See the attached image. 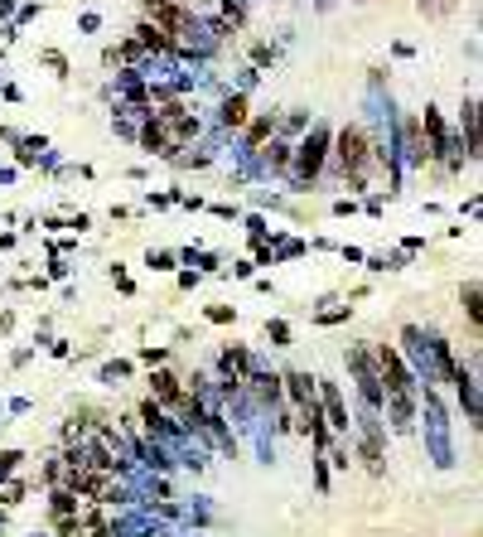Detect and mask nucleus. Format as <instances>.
<instances>
[{
    "mask_svg": "<svg viewBox=\"0 0 483 537\" xmlns=\"http://www.w3.org/2000/svg\"><path fill=\"white\" fill-rule=\"evenodd\" d=\"M464 131H469V155H479V116H474V97L464 102Z\"/></svg>",
    "mask_w": 483,
    "mask_h": 537,
    "instance_id": "f8f14e48",
    "label": "nucleus"
},
{
    "mask_svg": "<svg viewBox=\"0 0 483 537\" xmlns=\"http://www.w3.org/2000/svg\"><path fill=\"white\" fill-rule=\"evenodd\" d=\"M324 145H329V131H314L304 145H300V179H314L319 165H324Z\"/></svg>",
    "mask_w": 483,
    "mask_h": 537,
    "instance_id": "423d86ee",
    "label": "nucleus"
},
{
    "mask_svg": "<svg viewBox=\"0 0 483 537\" xmlns=\"http://www.w3.org/2000/svg\"><path fill=\"white\" fill-rule=\"evenodd\" d=\"M338 170H343V184H353V189H363L368 179H373V170H377V145H373V136L363 131V126H343L338 131Z\"/></svg>",
    "mask_w": 483,
    "mask_h": 537,
    "instance_id": "f257e3e1",
    "label": "nucleus"
},
{
    "mask_svg": "<svg viewBox=\"0 0 483 537\" xmlns=\"http://www.w3.org/2000/svg\"><path fill=\"white\" fill-rule=\"evenodd\" d=\"M271 131H276V121H271V116H256V121L247 126V141H252V145H261V141H266Z\"/></svg>",
    "mask_w": 483,
    "mask_h": 537,
    "instance_id": "ddd939ff",
    "label": "nucleus"
},
{
    "mask_svg": "<svg viewBox=\"0 0 483 537\" xmlns=\"http://www.w3.org/2000/svg\"><path fill=\"white\" fill-rule=\"evenodd\" d=\"M222 126H247V97H227V107H222Z\"/></svg>",
    "mask_w": 483,
    "mask_h": 537,
    "instance_id": "9d476101",
    "label": "nucleus"
},
{
    "mask_svg": "<svg viewBox=\"0 0 483 537\" xmlns=\"http://www.w3.org/2000/svg\"><path fill=\"white\" fill-rule=\"evenodd\" d=\"M24 494H29V484L19 479V484H10V489H5V499H0V504H5V508H15V504H24Z\"/></svg>",
    "mask_w": 483,
    "mask_h": 537,
    "instance_id": "4468645a",
    "label": "nucleus"
},
{
    "mask_svg": "<svg viewBox=\"0 0 483 537\" xmlns=\"http://www.w3.org/2000/svg\"><path fill=\"white\" fill-rule=\"evenodd\" d=\"M19 460H24V455H19V450H0V479H10V474H15V465H19Z\"/></svg>",
    "mask_w": 483,
    "mask_h": 537,
    "instance_id": "2eb2a0df",
    "label": "nucleus"
},
{
    "mask_svg": "<svg viewBox=\"0 0 483 537\" xmlns=\"http://www.w3.org/2000/svg\"><path fill=\"white\" fill-rule=\"evenodd\" d=\"M464 315H469V324L479 329V320H483V310H479V281H469V286H464Z\"/></svg>",
    "mask_w": 483,
    "mask_h": 537,
    "instance_id": "9b49d317",
    "label": "nucleus"
},
{
    "mask_svg": "<svg viewBox=\"0 0 483 537\" xmlns=\"http://www.w3.org/2000/svg\"><path fill=\"white\" fill-rule=\"evenodd\" d=\"M49 513H54L49 523H58V518H78V513H83V504H78V494L54 489V494H49Z\"/></svg>",
    "mask_w": 483,
    "mask_h": 537,
    "instance_id": "6e6552de",
    "label": "nucleus"
},
{
    "mask_svg": "<svg viewBox=\"0 0 483 537\" xmlns=\"http://www.w3.org/2000/svg\"><path fill=\"white\" fill-rule=\"evenodd\" d=\"M145 5V24H155V29H165L170 39L189 24V15H184V5H174V0H140Z\"/></svg>",
    "mask_w": 483,
    "mask_h": 537,
    "instance_id": "20e7f679",
    "label": "nucleus"
},
{
    "mask_svg": "<svg viewBox=\"0 0 483 537\" xmlns=\"http://www.w3.org/2000/svg\"><path fill=\"white\" fill-rule=\"evenodd\" d=\"M29 537H49V533H29Z\"/></svg>",
    "mask_w": 483,
    "mask_h": 537,
    "instance_id": "5701e85b",
    "label": "nucleus"
},
{
    "mask_svg": "<svg viewBox=\"0 0 483 537\" xmlns=\"http://www.w3.org/2000/svg\"><path fill=\"white\" fill-rule=\"evenodd\" d=\"M348 363H353V378H358V392H363V402L368 407H382V383H377V358H373V348H348Z\"/></svg>",
    "mask_w": 483,
    "mask_h": 537,
    "instance_id": "f03ea898",
    "label": "nucleus"
},
{
    "mask_svg": "<svg viewBox=\"0 0 483 537\" xmlns=\"http://www.w3.org/2000/svg\"><path fill=\"white\" fill-rule=\"evenodd\" d=\"M165 358H170L165 348H140V363H150V368H165Z\"/></svg>",
    "mask_w": 483,
    "mask_h": 537,
    "instance_id": "dca6fc26",
    "label": "nucleus"
},
{
    "mask_svg": "<svg viewBox=\"0 0 483 537\" xmlns=\"http://www.w3.org/2000/svg\"><path fill=\"white\" fill-rule=\"evenodd\" d=\"M314 484H319V494H324V489H329V465H324V455H319V460H314Z\"/></svg>",
    "mask_w": 483,
    "mask_h": 537,
    "instance_id": "6ab92c4d",
    "label": "nucleus"
},
{
    "mask_svg": "<svg viewBox=\"0 0 483 537\" xmlns=\"http://www.w3.org/2000/svg\"><path fill=\"white\" fill-rule=\"evenodd\" d=\"M136 49H155V54H165V49H174V39H170L165 29H155V24H140V29H136Z\"/></svg>",
    "mask_w": 483,
    "mask_h": 537,
    "instance_id": "1a4fd4ad",
    "label": "nucleus"
},
{
    "mask_svg": "<svg viewBox=\"0 0 483 537\" xmlns=\"http://www.w3.org/2000/svg\"><path fill=\"white\" fill-rule=\"evenodd\" d=\"M155 126L165 131V141H170L174 150H179V145L189 141L193 131H198V121L189 116V107H179V102H165V107L155 111Z\"/></svg>",
    "mask_w": 483,
    "mask_h": 537,
    "instance_id": "7ed1b4c3",
    "label": "nucleus"
},
{
    "mask_svg": "<svg viewBox=\"0 0 483 537\" xmlns=\"http://www.w3.org/2000/svg\"><path fill=\"white\" fill-rule=\"evenodd\" d=\"M150 266H155V271H170V266H174V257H170V252H160V257H150Z\"/></svg>",
    "mask_w": 483,
    "mask_h": 537,
    "instance_id": "4be33fe9",
    "label": "nucleus"
},
{
    "mask_svg": "<svg viewBox=\"0 0 483 537\" xmlns=\"http://www.w3.org/2000/svg\"><path fill=\"white\" fill-rule=\"evenodd\" d=\"M266 334H271L276 344H290V324H281V320H271V324H266Z\"/></svg>",
    "mask_w": 483,
    "mask_h": 537,
    "instance_id": "a211bd4d",
    "label": "nucleus"
},
{
    "mask_svg": "<svg viewBox=\"0 0 483 537\" xmlns=\"http://www.w3.org/2000/svg\"><path fill=\"white\" fill-rule=\"evenodd\" d=\"M44 63H49V68H54V73H58V78H63V73H68V63H63V54H44Z\"/></svg>",
    "mask_w": 483,
    "mask_h": 537,
    "instance_id": "aec40b11",
    "label": "nucleus"
},
{
    "mask_svg": "<svg viewBox=\"0 0 483 537\" xmlns=\"http://www.w3.org/2000/svg\"><path fill=\"white\" fill-rule=\"evenodd\" d=\"M179 397H184V378H179L174 368H155V373H150V402H160L165 412H174Z\"/></svg>",
    "mask_w": 483,
    "mask_h": 537,
    "instance_id": "39448f33",
    "label": "nucleus"
},
{
    "mask_svg": "<svg viewBox=\"0 0 483 537\" xmlns=\"http://www.w3.org/2000/svg\"><path fill=\"white\" fill-rule=\"evenodd\" d=\"M247 383L256 387V402H261V407H281V397H286V392H281V373H256V368H252Z\"/></svg>",
    "mask_w": 483,
    "mask_h": 537,
    "instance_id": "0eeeda50",
    "label": "nucleus"
},
{
    "mask_svg": "<svg viewBox=\"0 0 483 537\" xmlns=\"http://www.w3.org/2000/svg\"><path fill=\"white\" fill-rule=\"evenodd\" d=\"M271 170H290V150L286 145H271Z\"/></svg>",
    "mask_w": 483,
    "mask_h": 537,
    "instance_id": "f3484780",
    "label": "nucleus"
},
{
    "mask_svg": "<svg viewBox=\"0 0 483 537\" xmlns=\"http://www.w3.org/2000/svg\"><path fill=\"white\" fill-rule=\"evenodd\" d=\"M208 320H213V324H227V320H232V310H227V305H213V310H208Z\"/></svg>",
    "mask_w": 483,
    "mask_h": 537,
    "instance_id": "412c9836",
    "label": "nucleus"
}]
</instances>
